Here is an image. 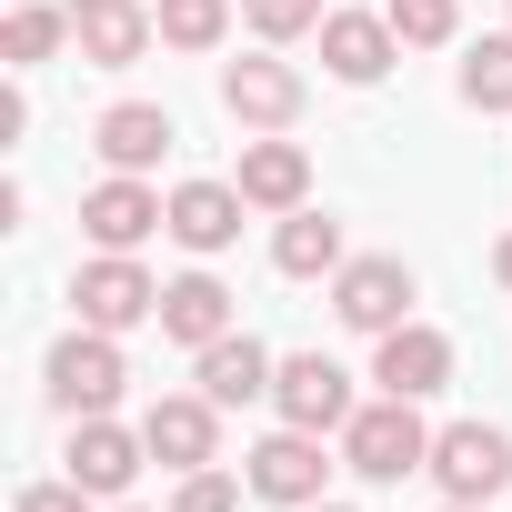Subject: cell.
Masks as SVG:
<instances>
[{"label": "cell", "mask_w": 512, "mask_h": 512, "mask_svg": "<svg viewBox=\"0 0 512 512\" xmlns=\"http://www.w3.org/2000/svg\"><path fill=\"white\" fill-rule=\"evenodd\" d=\"M342 462L362 472V482H402V472H432V432H422V412L412 402H362L352 422H342Z\"/></svg>", "instance_id": "cell-1"}, {"label": "cell", "mask_w": 512, "mask_h": 512, "mask_svg": "<svg viewBox=\"0 0 512 512\" xmlns=\"http://www.w3.org/2000/svg\"><path fill=\"white\" fill-rule=\"evenodd\" d=\"M121 382H131V372H121V332H91V322H81L71 342H51V362H41V392H51L71 422L111 412V402H121Z\"/></svg>", "instance_id": "cell-2"}, {"label": "cell", "mask_w": 512, "mask_h": 512, "mask_svg": "<svg viewBox=\"0 0 512 512\" xmlns=\"http://www.w3.org/2000/svg\"><path fill=\"white\" fill-rule=\"evenodd\" d=\"M332 312L352 322V332H402L412 322V262H392V251H362V262H342L332 272Z\"/></svg>", "instance_id": "cell-3"}, {"label": "cell", "mask_w": 512, "mask_h": 512, "mask_svg": "<svg viewBox=\"0 0 512 512\" xmlns=\"http://www.w3.org/2000/svg\"><path fill=\"white\" fill-rule=\"evenodd\" d=\"M71 302H81V322H91V332H131V322H161V282L131 262V251H101V262H81Z\"/></svg>", "instance_id": "cell-4"}, {"label": "cell", "mask_w": 512, "mask_h": 512, "mask_svg": "<svg viewBox=\"0 0 512 512\" xmlns=\"http://www.w3.org/2000/svg\"><path fill=\"white\" fill-rule=\"evenodd\" d=\"M81 231H91V251H141L151 231H171V201L141 171H111L101 191H81Z\"/></svg>", "instance_id": "cell-5"}, {"label": "cell", "mask_w": 512, "mask_h": 512, "mask_svg": "<svg viewBox=\"0 0 512 512\" xmlns=\"http://www.w3.org/2000/svg\"><path fill=\"white\" fill-rule=\"evenodd\" d=\"M272 412H282L292 432H342L362 402H352V372H342V362H322V352H292V362L272 372Z\"/></svg>", "instance_id": "cell-6"}, {"label": "cell", "mask_w": 512, "mask_h": 512, "mask_svg": "<svg viewBox=\"0 0 512 512\" xmlns=\"http://www.w3.org/2000/svg\"><path fill=\"white\" fill-rule=\"evenodd\" d=\"M432 482H442V502H492L512 482V442L492 422H452V432H432Z\"/></svg>", "instance_id": "cell-7"}, {"label": "cell", "mask_w": 512, "mask_h": 512, "mask_svg": "<svg viewBox=\"0 0 512 512\" xmlns=\"http://www.w3.org/2000/svg\"><path fill=\"white\" fill-rule=\"evenodd\" d=\"M241 482L262 492V502H322V482H332V462H322V432H272V442H251V462H241Z\"/></svg>", "instance_id": "cell-8"}, {"label": "cell", "mask_w": 512, "mask_h": 512, "mask_svg": "<svg viewBox=\"0 0 512 512\" xmlns=\"http://www.w3.org/2000/svg\"><path fill=\"white\" fill-rule=\"evenodd\" d=\"M141 442H151L161 472H201L211 442H221V402H211V392H161V402L141 412Z\"/></svg>", "instance_id": "cell-9"}, {"label": "cell", "mask_w": 512, "mask_h": 512, "mask_svg": "<svg viewBox=\"0 0 512 512\" xmlns=\"http://www.w3.org/2000/svg\"><path fill=\"white\" fill-rule=\"evenodd\" d=\"M221 111H231L241 131H292V121H302V71L272 61V51H262V61H231V71H221Z\"/></svg>", "instance_id": "cell-10"}, {"label": "cell", "mask_w": 512, "mask_h": 512, "mask_svg": "<svg viewBox=\"0 0 512 512\" xmlns=\"http://www.w3.org/2000/svg\"><path fill=\"white\" fill-rule=\"evenodd\" d=\"M372 382H382L392 402H432V392L452 382V342H442L432 322H402V332L372 342Z\"/></svg>", "instance_id": "cell-11"}, {"label": "cell", "mask_w": 512, "mask_h": 512, "mask_svg": "<svg viewBox=\"0 0 512 512\" xmlns=\"http://www.w3.org/2000/svg\"><path fill=\"white\" fill-rule=\"evenodd\" d=\"M141 462H151V442H141V432H121L111 412H91V422H71V482H81L91 502H121Z\"/></svg>", "instance_id": "cell-12"}, {"label": "cell", "mask_w": 512, "mask_h": 512, "mask_svg": "<svg viewBox=\"0 0 512 512\" xmlns=\"http://www.w3.org/2000/svg\"><path fill=\"white\" fill-rule=\"evenodd\" d=\"M71 41H81L91 71H131V61L161 41V21L141 11V0H71Z\"/></svg>", "instance_id": "cell-13"}, {"label": "cell", "mask_w": 512, "mask_h": 512, "mask_svg": "<svg viewBox=\"0 0 512 512\" xmlns=\"http://www.w3.org/2000/svg\"><path fill=\"white\" fill-rule=\"evenodd\" d=\"M272 372H282V362H272L262 342H251V332H221V342H201V352H191V382H201L221 412H241V402H272Z\"/></svg>", "instance_id": "cell-14"}, {"label": "cell", "mask_w": 512, "mask_h": 512, "mask_svg": "<svg viewBox=\"0 0 512 512\" xmlns=\"http://www.w3.org/2000/svg\"><path fill=\"white\" fill-rule=\"evenodd\" d=\"M392 51H402V31H392L382 11H332V21H322V71L352 81V91H372V81L392 71Z\"/></svg>", "instance_id": "cell-15"}, {"label": "cell", "mask_w": 512, "mask_h": 512, "mask_svg": "<svg viewBox=\"0 0 512 512\" xmlns=\"http://www.w3.org/2000/svg\"><path fill=\"white\" fill-rule=\"evenodd\" d=\"M171 141H181V131H171V111H161V101H111V111L91 121V151H101L111 171H151Z\"/></svg>", "instance_id": "cell-16"}, {"label": "cell", "mask_w": 512, "mask_h": 512, "mask_svg": "<svg viewBox=\"0 0 512 512\" xmlns=\"http://www.w3.org/2000/svg\"><path fill=\"white\" fill-rule=\"evenodd\" d=\"M241 211H251L241 181H181L171 191V241L181 251H231L241 241Z\"/></svg>", "instance_id": "cell-17"}, {"label": "cell", "mask_w": 512, "mask_h": 512, "mask_svg": "<svg viewBox=\"0 0 512 512\" xmlns=\"http://www.w3.org/2000/svg\"><path fill=\"white\" fill-rule=\"evenodd\" d=\"M241 201H251V211H302V201H312V151L262 131V141L241 151Z\"/></svg>", "instance_id": "cell-18"}, {"label": "cell", "mask_w": 512, "mask_h": 512, "mask_svg": "<svg viewBox=\"0 0 512 512\" xmlns=\"http://www.w3.org/2000/svg\"><path fill=\"white\" fill-rule=\"evenodd\" d=\"M161 332H171L181 352L221 342V332H231V292H221L211 272H181V282H161Z\"/></svg>", "instance_id": "cell-19"}, {"label": "cell", "mask_w": 512, "mask_h": 512, "mask_svg": "<svg viewBox=\"0 0 512 512\" xmlns=\"http://www.w3.org/2000/svg\"><path fill=\"white\" fill-rule=\"evenodd\" d=\"M272 262L292 272V282H322V272H342V221L332 211H282V231H272Z\"/></svg>", "instance_id": "cell-20"}, {"label": "cell", "mask_w": 512, "mask_h": 512, "mask_svg": "<svg viewBox=\"0 0 512 512\" xmlns=\"http://www.w3.org/2000/svg\"><path fill=\"white\" fill-rule=\"evenodd\" d=\"M61 41H71V11H51V0H21V11L0 21V61L11 71H41Z\"/></svg>", "instance_id": "cell-21"}, {"label": "cell", "mask_w": 512, "mask_h": 512, "mask_svg": "<svg viewBox=\"0 0 512 512\" xmlns=\"http://www.w3.org/2000/svg\"><path fill=\"white\" fill-rule=\"evenodd\" d=\"M462 101L472 111H512V31H492V41L462 51Z\"/></svg>", "instance_id": "cell-22"}, {"label": "cell", "mask_w": 512, "mask_h": 512, "mask_svg": "<svg viewBox=\"0 0 512 512\" xmlns=\"http://www.w3.org/2000/svg\"><path fill=\"white\" fill-rule=\"evenodd\" d=\"M151 21H161V41H171V51H211V41L231 31V0H161Z\"/></svg>", "instance_id": "cell-23"}, {"label": "cell", "mask_w": 512, "mask_h": 512, "mask_svg": "<svg viewBox=\"0 0 512 512\" xmlns=\"http://www.w3.org/2000/svg\"><path fill=\"white\" fill-rule=\"evenodd\" d=\"M241 21H251V31H262L272 51H282V41H302V31H322L332 11H322V0H241Z\"/></svg>", "instance_id": "cell-24"}, {"label": "cell", "mask_w": 512, "mask_h": 512, "mask_svg": "<svg viewBox=\"0 0 512 512\" xmlns=\"http://www.w3.org/2000/svg\"><path fill=\"white\" fill-rule=\"evenodd\" d=\"M382 21H392L412 51H432V41H452V21H462V11H452V0H382Z\"/></svg>", "instance_id": "cell-25"}, {"label": "cell", "mask_w": 512, "mask_h": 512, "mask_svg": "<svg viewBox=\"0 0 512 512\" xmlns=\"http://www.w3.org/2000/svg\"><path fill=\"white\" fill-rule=\"evenodd\" d=\"M171 512H241V492H231V472H181V492H171Z\"/></svg>", "instance_id": "cell-26"}, {"label": "cell", "mask_w": 512, "mask_h": 512, "mask_svg": "<svg viewBox=\"0 0 512 512\" xmlns=\"http://www.w3.org/2000/svg\"><path fill=\"white\" fill-rule=\"evenodd\" d=\"M21 512H91V492H81V482H31Z\"/></svg>", "instance_id": "cell-27"}, {"label": "cell", "mask_w": 512, "mask_h": 512, "mask_svg": "<svg viewBox=\"0 0 512 512\" xmlns=\"http://www.w3.org/2000/svg\"><path fill=\"white\" fill-rule=\"evenodd\" d=\"M492 282H502V292H512V231H502V241H492Z\"/></svg>", "instance_id": "cell-28"}, {"label": "cell", "mask_w": 512, "mask_h": 512, "mask_svg": "<svg viewBox=\"0 0 512 512\" xmlns=\"http://www.w3.org/2000/svg\"><path fill=\"white\" fill-rule=\"evenodd\" d=\"M302 512H352V502H302Z\"/></svg>", "instance_id": "cell-29"}, {"label": "cell", "mask_w": 512, "mask_h": 512, "mask_svg": "<svg viewBox=\"0 0 512 512\" xmlns=\"http://www.w3.org/2000/svg\"><path fill=\"white\" fill-rule=\"evenodd\" d=\"M442 512H482V502H442Z\"/></svg>", "instance_id": "cell-30"}, {"label": "cell", "mask_w": 512, "mask_h": 512, "mask_svg": "<svg viewBox=\"0 0 512 512\" xmlns=\"http://www.w3.org/2000/svg\"><path fill=\"white\" fill-rule=\"evenodd\" d=\"M121 512H141V502H121Z\"/></svg>", "instance_id": "cell-31"}]
</instances>
